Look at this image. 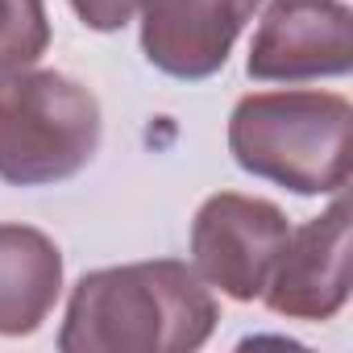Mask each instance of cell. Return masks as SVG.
I'll return each mask as SVG.
<instances>
[{
	"label": "cell",
	"mask_w": 353,
	"mask_h": 353,
	"mask_svg": "<svg viewBox=\"0 0 353 353\" xmlns=\"http://www.w3.org/2000/svg\"><path fill=\"white\" fill-rule=\"evenodd\" d=\"M221 312L196 266L154 258L92 270L75 283L63 353H192L200 349Z\"/></svg>",
	"instance_id": "cell-1"
},
{
	"label": "cell",
	"mask_w": 353,
	"mask_h": 353,
	"mask_svg": "<svg viewBox=\"0 0 353 353\" xmlns=\"http://www.w3.org/2000/svg\"><path fill=\"white\" fill-rule=\"evenodd\" d=\"M349 129L353 108L336 92H254L229 117V154L295 196H336L349 183Z\"/></svg>",
	"instance_id": "cell-2"
},
{
	"label": "cell",
	"mask_w": 353,
	"mask_h": 353,
	"mask_svg": "<svg viewBox=\"0 0 353 353\" xmlns=\"http://www.w3.org/2000/svg\"><path fill=\"white\" fill-rule=\"evenodd\" d=\"M100 100L63 71H17L0 79V179L50 188L100 150Z\"/></svg>",
	"instance_id": "cell-3"
},
{
	"label": "cell",
	"mask_w": 353,
	"mask_h": 353,
	"mask_svg": "<svg viewBox=\"0 0 353 353\" xmlns=\"http://www.w3.org/2000/svg\"><path fill=\"white\" fill-rule=\"evenodd\" d=\"M287 216L270 200L216 192L200 204L192 221V262L196 274L237 303H254L287 245Z\"/></svg>",
	"instance_id": "cell-4"
},
{
	"label": "cell",
	"mask_w": 353,
	"mask_h": 353,
	"mask_svg": "<svg viewBox=\"0 0 353 353\" xmlns=\"http://www.w3.org/2000/svg\"><path fill=\"white\" fill-rule=\"evenodd\" d=\"M353 13L345 0H270L250 46V79L307 83L349 75Z\"/></svg>",
	"instance_id": "cell-5"
},
{
	"label": "cell",
	"mask_w": 353,
	"mask_h": 353,
	"mask_svg": "<svg viewBox=\"0 0 353 353\" xmlns=\"http://www.w3.org/2000/svg\"><path fill=\"white\" fill-rule=\"evenodd\" d=\"M266 307L287 320H332L349 299V204H336L295 233L266 279Z\"/></svg>",
	"instance_id": "cell-6"
},
{
	"label": "cell",
	"mask_w": 353,
	"mask_h": 353,
	"mask_svg": "<svg viewBox=\"0 0 353 353\" xmlns=\"http://www.w3.org/2000/svg\"><path fill=\"white\" fill-rule=\"evenodd\" d=\"M262 0H141V50L170 79L216 75Z\"/></svg>",
	"instance_id": "cell-7"
},
{
	"label": "cell",
	"mask_w": 353,
	"mask_h": 353,
	"mask_svg": "<svg viewBox=\"0 0 353 353\" xmlns=\"http://www.w3.org/2000/svg\"><path fill=\"white\" fill-rule=\"evenodd\" d=\"M63 291L59 245L30 225H0V336H30Z\"/></svg>",
	"instance_id": "cell-8"
},
{
	"label": "cell",
	"mask_w": 353,
	"mask_h": 353,
	"mask_svg": "<svg viewBox=\"0 0 353 353\" xmlns=\"http://www.w3.org/2000/svg\"><path fill=\"white\" fill-rule=\"evenodd\" d=\"M50 46L46 0H0V79L30 71Z\"/></svg>",
	"instance_id": "cell-9"
},
{
	"label": "cell",
	"mask_w": 353,
	"mask_h": 353,
	"mask_svg": "<svg viewBox=\"0 0 353 353\" xmlns=\"http://www.w3.org/2000/svg\"><path fill=\"white\" fill-rule=\"evenodd\" d=\"M75 17L96 30V34H112V30H125L133 21V13L141 9V0H71Z\"/></svg>",
	"instance_id": "cell-10"
}]
</instances>
